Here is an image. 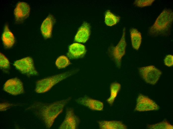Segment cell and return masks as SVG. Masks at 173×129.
Instances as JSON below:
<instances>
[{
    "label": "cell",
    "instance_id": "cell-13",
    "mask_svg": "<svg viewBox=\"0 0 173 129\" xmlns=\"http://www.w3.org/2000/svg\"><path fill=\"white\" fill-rule=\"evenodd\" d=\"M90 34V25L85 22L78 29L75 37V41L78 42L85 43L88 40Z\"/></svg>",
    "mask_w": 173,
    "mask_h": 129
},
{
    "label": "cell",
    "instance_id": "cell-23",
    "mask_svg": "<svg viewBox=\"0 0 173 129\" xmlns=\"http://www.w3.org/2000/svg\"><path fill=\"white\" fill-rule=\"evenodd\" d=\"M0 66L1 68L6 69L10 66V62L7 58L1 53H0Z\"/></svg>",
    "mask_w": 173,
    "mask_h": 129
},
{
    "label": "cell",
    "instance_id": "cell-21",
    "mask_svg": "<svg viewBox=\"0 0 173 129\" xmlns=\"http://www.w3.org/2000/svg\"><path fill=\"white\" fill-rule=\"evenodd\" d=\"M55 64L59 69L65 68L70 64V62L68 58L64 55L59 57L55 62Z\"/></svg>",
    "mask_w": 173,
    "mask_h": 129
},
{
    "label": "cell",
    "instance_id": "cell-14",
    "mask_svg": "<svg viewBox=\"0 0 173 129\" xmlns=\"http://www.w3.org/2000/svg\"><path fill=\"white\" fill-rule=\"evenodd\" d=\"M54 20L52 15H49L43 22L41 26L42 33L45 38H50L52 35Z\"/></svg>",
    "mask_w": 173,
    "mask_h": 129
},
{
    "label": "cell",
    "instance_id": "cell-16",
    "mask_svg": "<svg viewBox=\"0 0 173 129\" xmlns=\"http://www.w3.org/2000/svg\"><path fill=\"white\" fill-rule=\"evenodd\" d=\"M2 39L4 47L6 48H11L15 43L14 36L10 30L7 24L5 26Z\"/></svg>",
    "mask_w": 173,
    "mask_h": 129
},
{
    "label": "cell",
    "instance_id": "cell-9",
    "mask_svg": "<svg viewBox=\"0 0 173 129\" xmlns=\"http://www.w3.org/2000/svg\"><path fill=\"white\" fill-rule=\"evenodd\" d=\"M3 89L5 91L14 95L22 94L24 91L22 82L17 78L7 80L4 85Z\"/></svg>",
    "mask_w": 173,
    "mask_h": 129
},
{
    "label": "cell",
    "instance_id": "cell-4",
    "mask_svg": "<svg viewBox=\"0 0 173 129\" xmlns=\"http://www.w3.org/2000/svg\"><path fill=\"white\" fill-rule=\"evenodd\" d=\"M13 65L22 73L28 76L39 75L35 67L33 60L30 57H27L15 61Z\"/></svg>",
    "mask_w": 173,
    "mask_h": 129
},
{
    "label": "cell",
    "instance_id": "cell-12",
    "mask_svg": "<svg viewBox=\"0 0 173 129\" xmlns=\"http://www.w3.org/2000/svg\"><path fill=\"white\" fill-rule=\"evenodd\" d=\"M86 51L85 46L82 44L74 43L69 47L67 54L68 57L72 59H76L83 57Z\"/></svg>",
    "mask_w": 173,
    "mask_h": 129
},
{
    "label": "cell",
    "instance_id": "cell-11",
    "mask_svg": "<svg viewBox=\"0 0 173 129\" xmlns=\"http://www.w3.org/2000/svg\"><path fill=\"white\" fill-rule=\"evenodd\" d=\"M76 101L77 103L92 110L101 111L104 107L103 103L102 102L87 96L80 97Z\"/></svg>",
    "mask_w": 173,
    "mask_h": 129
},
{
    "label": "cell",
    "instance_id": "cell-19",
    "mask_svg": "<svg viewBox=\"0 0 173 129\" xmlns=\"http://www.w3.org/2000/svg\"><path fill=\"white\" fill-rule=\"evenodd\" d=\"M120 17L112 13L110 10L106 12L105 15V22L108 26H112L116 25L120 21Z\"/></svg>",
    "mask_w": 173,
    "mask_h": 129
},
{
    "label": "cell",
    "instance_id": "cell-6",
    "mask_svg": "<svg viewBox=\"0 0 173 129\" xmlns=\"http://www.w3.org/2000/svg\"><path fill=\"white\" fill-rule=\"evenodd\" d=\"M126 29L123 30L122 35L120 41L113 49L112 52L113 58L117 66L120 67L121 66V60L125 55L127 44L125 39Z\"/></svg>",
    "mask_w": 173,
    "mask_h": 129
},
{
    "label": "cell",
    "instance_id": "cell-10",
    "mask_svg": "<svg viewBox=\"0 0 173 129\" xmlns=\"http://www.w3.org/2000/svg\"><path fill=\"white\" fill-rule=\"evenodd\" d=\"M30 8L27 3L21 2L16 5L14 10L15 20L17 23L22 22L29 16Z\"/></svg>",
    "mask_w": 173,
    "mask_h": 129
},
{
    "label": "cell",
    "instance_id": "cell-20",
    "mask_svg": "<svg viewBox=\"0 0 173 129\" xmlns=\"http://www.w3.org/2000/svg\"><path fill=\"white\" fill-rule=\"evenodd\" d=\"M148 129H173V126L166 121L147 126Z\"/></svg>",
    "mask_w": 173,
    "mask_h": 129
},
{
    "label": "cell",
    "instance_id": "cell-2",
    "mask_svg": "<svg viewBox=\"0 0 173 129\" xmlns=\"http://www.w3.org/2000/svg\"><path fill=\"white\" fill-rule=\"evenodd\" d=\"M170 9L163 10L149 28L148 33L153 36L168 35L170 32L173 21V13Z\"/></svg>",
    "mask_w": 173,
    "mask_h": 129
},
{
    "label": "cell",
    "instance_id": "cell-8",
    "mask_svg": "<svg viewBox=\"0 0 173 129\" xmlns=\"http://www.w3.org/2000/svg\"><path fill=\"white\" fill-rule=\"evenodd\" d=\"M80 122L79 118L75 114L73 108L67 109L66 115L64 121L60 125V129H75Z\"/></svg>",
    "mask_w": 173,
    "mask_h": 129
},
{
    "label": "cell",
    "instance_id": "cell-18",
    "mask_svg": "<svg viewBox=\"0 0 173 129\" xmlns=\"http://www.w3.org/2000/svg\"><path fill=\"white\" fill-rule=\"evenodd\" d=\"M121 87L120 84L117 82H113L111 84L110 96L107 100V102L110 105L113 104Z\"/></svg>",
    "mask_w": 173,
    "mask_h": 129
},
{
    "label": "cell",
    "instance_id": "cell-1",
    "mask_svg": "<svg viewBox=\"0 0 173 129\" xmlns=\"http://www.w3.org/2000/svg\"><path fill=\"white\" fill-rule=\"evenodd\" d=\"M72 99L69 97L66 99L51 103L35 102L27 109L31 110L44 124L50 128L55 119L62 113L65 106Z\"/></svg>",
    "mask_w": 173,
    "mask_h": 129
},
{
    "label": "cell",
    "instance_id": "cell-5",
    "mask_svg": "<svg viewBox=\"0 0 173 129\" xmlns=\"http://www.w3.org/2000/svg\"><path fill=\"white\" fill-rule=\"evenodd\" d=\"M140 74L147 83L155 85L158 81L162 72L153 65H149L139 68Z\"/></svg>",
    "mask_w": 173,
    "mask_h": 129
},
{
    "label": "cell",
    "instance_id": "cell-3",
    "mask_svg": "<svg viewBox=\"0 0 173 129\" xmlns=\"http://www.w3.org/2000/svg\"><path fill=\"white\" fill-rule=\"evenodd\" d=\"M76 72L75 70H71L40 80L36 82L35 91L38 93L46 92L57 83L74 75Z\"/></svg>",
    "mask_w": 173,
    "mask_h": 129
},
{
    "label": "cell",
    "instance_id": "cell-7",
    "mask_svg": "<svg viewBox=\"0 0 173 129\" xmlns=\"http://www.w3.org/2000/svg\"><path fill=\"white\" fill-rule=\"evenodd\" d=\"M159 107L153 100L147 97L140 94L137 100L135 110L139 111L157 110Z\"/></svg>",
    "mask_w": 173,
    "mask_h": 129
},
{
    "label": "cell",
    "instance_id": "cell-24",
    "mask_svg": "<svg viewBox=\"0 0 173 129\" xmlns=\"http://www.w3.org/2000/svg\"><path fill=\"white\" fill-rule=\"evenodd\" d=\"M164 63L167 66L170 67L173 64V56L171 55H167L164 59Z\"/></svg>",
    "mask_w": 173,
    "mask_h": 129
},
{
    "label": "cell",
    "instance_id": "cell-25",
    "mask_svg": "<svg viewBox=\"0 0 173 129\" xmlns=\"http://www.w3.org/2000/svg\"><path fill=\"white\" fill-rule=\"evenodd\" d=\"M13 104L8 103H3L0 104V111H1L6 110L11 106Z\"/></svg>",
    "mask_w": 173,
    "mask_h": 129
},
{
    "label": "cell",
    "instance_id": "cell-22",
    "mask_svg": "<svg viewBox=\"0 0 173 129\" xmlns=\"http://www.w3.org/2000/svg\"><path fill=\"white\" fill-rule=\"evenodd\" d=\"M154 0H136L133 4L136 6L140 7L151 5Z\"/></svg>",
    "mask_w": 173,
    "mask_h": 129
},
{
    "label": "cell",
    "instance_id": "cell-15",
    "mask_svg": "<svg viewBox=\"0 0 173 129\" xmlns=\"http://www.w3.org/2000/svg\"><path fill=\"white\" fill-rule=\"evenodd\" d=\"M99 128L102 129H126L127 126L121 122L117 121L100 120L98 122Z\"/></svg>",
    "mask_w": 173,
    "mask_h": 129
},
{
    "label": "cell",
    "instance_id": "cell-17",
    "mask_svg": "<svg viewBox=\"0 0 173 129\" xmlns=\"http://www.w3.org/2000/svg\"><path fill=\"white\" fill-rule=\"evenodd\" d=\"M130 32L132 47L134 49L138 50L141 44L142 37L141 33L136 29L131 28Z\"/></svg>",
    "mask_w": 173,
    "mask_h": 129
}]
</instances>
